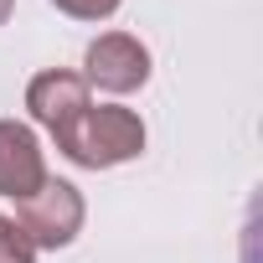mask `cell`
Returning <instances> with one entry per match:
<instances>
[{"label":"cell","instance_id":"6da1fadb","mask_svg":"<svg viewBox=\"0 0 263 263\" xmlns=\"http://www.w3.org/2000/svg\"><path fill=\"white\" fill-rule=\"evenodd\" d=\"M57 150L83 165V171H114V165H129V160H140L145 145H150V129L135 108H124V103H88L62 135H52Z\"/></svg>","mask_w":263,"mask_h":263},{"label":"cell","instance_id":"7a4b0ae2","mask_svg":"<svg viewBox=\"0 0 263 263\" xmlns=\"http://www.w3.org/2000/svg\"><path fill=\"white\" fill-rule=\"evenodd\" d=\"M16 222L31 237L36 253H57V248H72L78 242V232L88 222V201H83V191L72 181L47 176L26 201H16Z\"/></svg>","mask_w":263,"mask_h":263},{"label":"cell","instance_id":"3957f363","mask_svg":"<svg viewBox=\"0 0 263 263\" xmlns=\"http://www.w3.org/2000/svg\"><path fill=\"white\" fill-rule=\"evenodd\" d=\"M78 78L88 88H98V93H114V98L140 93L150 83V47L140 36H129V31H103V36L88 42Z\"/></svg>","mask_w":263,"mask_h":263},{"label":"cell","instance_id":"277c9868","mask_svg":"<svg viewBox=\"0 0 263 263\" xmlns=\"http://www.w3.org/2000/svg\"><path fill=\"white\" fill-rule=\"evenodd\" d=\"M93 103V88L72 72V67H47L26 83V114L47 129V135H62V129Z\"/></svg>","mask_w":263,"mask_h":263},{"label":"cell","instance_id":"5b68a950","mask_svg":"<svg viewBox=\"0 0 263 263\" xmlns=\"http://www.w3.org/2000/svg\"><path fill=\"white\" fill-rule=\"evenodd\" d=\"M42 181H47V150L36 129L21 119H0V196L26 201Z\"/></svg>","mask_w":263,"mask_h":263},{"label":"cell","instance_id":"8992f818","mask_svg":"<svg viewBox=\"0 0 263 263\" xmlns=\"http://www.w3.org/2000/svg\"><path fill=\"white\" fill-rule=\"evenodd\" d=\"M0 263H36L31 237H26V232H21V222H16V217H6V212H0Z\"/></svg>","mask_w":263,"mask_h":263},{"label":"cell","instance_id":"52a82bcc","mask_svg":"<svg viewBox=\"0 0 263 263\" xmlns=\"http://www.w3.org/2000/svg\"><path fill=\"white\" fill-rule=\"evenodd\" d=\"M52 6H57L62 16H72V21H108L124 0H52Z\"/></svg>","mask_w":263,"mask_h":263},{"label":"cell","instance_id":"ba28073f","mask_svg":"<svg viewBox=\"0 0 263 263\" xmlns=\"http://www.w3.org/2000/svg\"><path fill=\"white\" fill-rule=\"evenodd\" d=\"M11 11H16V0H0V26L11 21Z\"/></svg>","mask_w":263,"mask_h":263}]
</instances>
